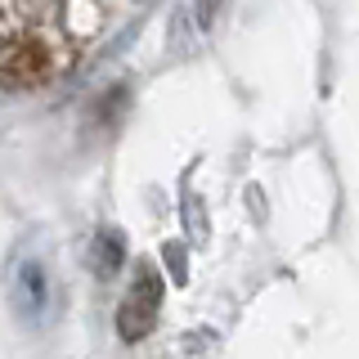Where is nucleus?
<instances>
[{"instance_id": "f03ea898", "label": "nucleus", "mask_w": 359, "mask_h": 359, "mask_svg": "<svg viewBox=\"0 0 359 359\" xmlns=\"http://www.w3.org/2000/svg\"><path fill=\"white\" fill-rule=\"evenodd\" d=\"M41 72H45V50H41L36 41H22L18 50L5 59V76H9V81H18V86L36 81Z\"/></svg>"}, {"instance_id": "f257e3e1", "label": "nucleus", "mask_w": 359, "mask_h": 359, "mask_svg": "<svg viewBox=\"0 0 359 359\" xmlns=\"http://www.w3.org/2000/svg\"><path fill=\"white\" fill-rule=\"evenodd\" d=\"M153 310H157V278L144 269L140 278L130 283V301H126V310H121V332L130 337H144V328L153 323Z\"/></svg>"}]
</instances>
